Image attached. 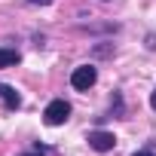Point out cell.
Instances as JSON below:
<instances>
[{
	"mask_svg": "<svg viewBox=\"0 0 156 156\" xmlns=\"http://www.w3.org/2000/svg\"><path fill=\"white\" fill-rule=\"evenodd\" d=\"M67 116H70V104H67L64 98H55V101H49V107L43 110V119H46V126H64V122H67Z\"/></svg>",
	"mask_w": 156,
	"mask_h": 156,
	"instance_id": "6da1fadb",
	"label": "cell"
},
{
	"mask_svg": "<svg viewBox=\"0 0 156 156\" xmlns=\"http://www.w3.org/2000/svg\"><path fill=\"white\" fill-rule=\"evenodd\" d=\"M95 80H98V70L92 64H80V67H73V73H70V86L80 89V92H86L89 86H95Z\"/></svg>",
	"mask_w": 156,
	"mask_h": 156,
	"instance_id": "7a4b0ae2",
	"label": "cell"
},
{
	"mask_svg": "<svg viewBox=\"0 0 156 156\" xmlns=\"http://www.w3.org/2000/svg\"><path fill=\"white\" fill-rule=\"evenodd\" d=\"M89 147L92 150H98V153H107V150H113V144H116V138H113V132H104V129H95V132H89Z\"/></svg>",
	"mask_w": 156,
	"mask_h": 156,
	"instance_id": "3957f363",
	"label": "cell"
},
{
	"mask_svg": "<svg viewBox=\"0 0 156 156\" xmlns=\"http://www.w3.org/2000/svg\"><path fill=\"white\" fill-rule=\"evenodd\" d=\"M0 98H3V104H6V110H16V107L22 104V98H19V92H16L12 86H6V83H3V92H0Z\"/></svg>",
	"mask_w": 156,
	"mask_h": 156,
	"instance_id": "277c9868",
	"label": "cell"
},
{
	"mask_svg": "<svg viewBox=\"0 0 156 156\" xmlns=\"http://www.w3.org/2000/svg\"><path fill=\"white\" fill-rule=\"evenodd\" d=\"M22 61V55L16 52V49H0V67H12V64H19Z\"/></svg>",
	"mask_w": 156,
	"mask_h": 156,
	"instance_id": "5b68a950",
	"label": "cell"
},
{
	"mask_svg": "<svg viewBox=\"0 0 156 156\" xmlns=\"http://www.w3.org/2000/svg\"><path fill=\"white\" fill-rule=\"evenodd\" d=\"M28 3H34V6H46V3H52V0H28Z\"/></svg>",
	"mask_w": 156,
	"mask_h": 156,
	"instance_id": "8992f818",
	"label": "cell"
},
{
	"mask_svg": "<svg viewBox=\"0 0 156 156\" xmlns=\"http://www.w3.org/2000/svg\"><path fill=\"white\" fill-rule=\"evenodd\" d=\"M22 156H43V150L37 147V150H31V153H22Z\"/></svg>",
	"mask_w": 156,
	"mask_h": 156,
	"instance_id": "52a82bcc",
	"label": "cell"
},
{
	"mask_svg": "<svg viewBox=\"0 0 156 156\" xmlns=\"http://www.w3.org/2000/svg\"><path fill=\"white\" fill-rule=\"evenodd\" d=\"M132 156H156V153H150V150H138V153H132Z\"/></svg>",
	"mask_w": 156,
	"mask_h": 156,
	"instance_id": "ba28073f",
	"label": "cell"
},
{
	"mask_svg": "<svg viewBox=\"0 0 156 156\" xmlns=\"http://www.w3.org/2000/svg\"><path fill=\"white\" fill-rule=\"evenodd\" d=\"M150 107L156 110V89H153V95H150Z\"/></svg>",
	"mask_w": 156,
	"mask_h": 156,
	"instance_id": "9c48e42d",
	"label": "cell"
},
{
	"mask_svg": "<svg viewBox=\"0 0 156 156\" xmlns=\"http://www.w3.org/2000/svg\"><path fill=\"white\" fill-rule=\"evenodd\" d=\"M0 92H3V83H0Z\"/></svg>",
	"mask_w": 156,
	"mask_h": 156,
	"instance_id": "30bf717a",
	"label": "cell"
}]
</instances>
